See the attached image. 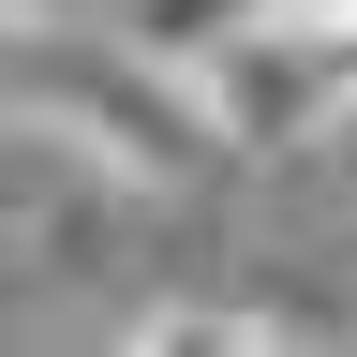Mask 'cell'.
Segmentation results:
<instances>
[{
    "instance_id": "6da1fadb",
    "label": "cell",
    "mask_w": 357,
    "mask_h": 357,
    "mask_svg": "<svg viewBox=\"0 0 357 357\" xmlns=\"http://www.w3.org/2000/svg\"><path fill=\"white\" fill-rule=\"evenodd\" d=\"M0 105H30L45 134H75L105 178H134V194H194V178H223V134L194 119V89H178V60H149L119 15H15V89Z\"/></svg>"
},
{
    "instance_id": "7a4b0ae2",
    "label": "cell",
    "mask_w": 357,
    "mask_h": 357,
    "mask_svg": "<svg viewBox=\"0 0 357 357\" xmlns=\"http://www.w3.org/2000/svg\"><path fill=\"white\" fill-rule=\"evenodd\" d=\"M357 60H312L298 30H268V15H238L223 45H194L178 60V89H194V119L223 134V164H298V134L328 119V89H342Z\"/></svg>"
},
{
    "instance_id": "3957f363",
    "label": "cell",
    "mask_w": 357,
    "mask_h": 357,
    "mask_svg": "<svg viewBox=\"0 0 357 357\" xmlns=\"http://www.w3.org/2000/svg\"><path fill=\"white\" fill-rule=\"evenodd\" d=\"M283 342H312L283 298H194V283H164V298L119 312V357H283Z\"/></svg>"
},
{
    "instance_id": "277c9868",
    "label": "cell",
    "mask_w": 357,
    "mask_h": 357,
    "mask_svg": "<svg viewBox=\"0 0 357 357\" xmlns=\"http://www.w3.org/2000/svg\"><path fill=\"white\" fill-rule=\"evenodd\" d=\"M298 164H328V178H342V194H357V75L328 89V119H312V134H298Z\"/></svg>"
}]
</instances>
